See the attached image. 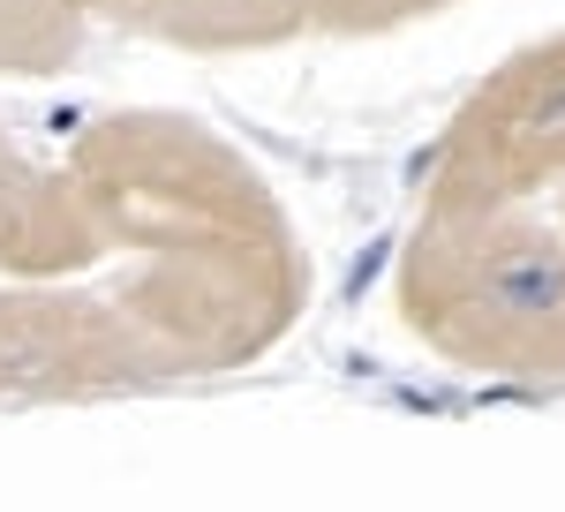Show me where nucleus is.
I'll return each mask as SVG.
<instances>
[{
  "mask_svg": "<svg viewBox=\"0 0 565 512\" xmlns=\"http://www.w3.org/2000/svg\"><path fill=\"white\" fill-rule=\"evenodd\" d=\"M68 189L106 256H136L114 287L181 377L264 362L309 309V256L287 204L226 136L189 114L121 106L76 128Z\"/></svg>",
  "mask_w": 565,
  "mask_h": 512,
  "instance_id": "f257e3e1",
  "label": "nucleus"
},
{
  "mask_svg": "<svg viewBox=\"0 0 565 512\" xmlns=\"http://www.w3.org/2000/svg\"><path fill=\"white\" fill-rule=\"evenodd\" d=\"M392 309L437 362L505 384H565V234L513 212H423Z\"/></svg>",
  "mask_w": 565,
  "mask_h": 512,
  "instance_id": "f03ea898",
  "label": "nucleus"
},
{
  "mask_svg": "<svg viewBox=\"0 0 565 512\" xmlns=\"http://www.w3.org/2000/svg\"><path fill=\"white\" fill-rule=\"evenodd\" d=\"M565 181V31L498 61L445 121L423 212H513Z\"/></svg>",
  "mask_w": 565,
  "mask_h": 512,
  "instance_id": "7ed1b4c3",
  "label": "nucleus"
},
{
  "mask_svg": "<svg viewBox=\"0 0 565 512\" xmlns=\"http://www.w3.org/2000/svg\"><path fill=\"white\" fill-rule=\"evenodd\" d=\"M174 377V354L114 295H84L61 279L0 287V399H106Z\"/></svg>",
  "mask_w": 565,
  "mask_h": 512,
  "instance_id": "20e7f679",
  "label": "nucleus"
},
{
  "mask_svg": "<svg viewBox=\"0 0 565 512\" xmlns=\"http://www.w3.org/2000/svg\"><path fill=\"white\" fill-rule=\"evenodd\" d=\"M106 242L90 226L68 173L31 159L0 121V279H68L98 264Z\"/></svg>",
  "mask_w": 565,
  "mask_h": 512,
  "instance_id": "39448f33",
  "label": "nucleus"
},
{
  "mask_svg": "<svg viewBox=\"0 0 565 512\" xmlns=\"http://www.w3.org/2000/svg\"><path fill=\"white\" fill-rule=\"evenodd\" d=\"M121 31H143L181 53H257L317 31V0H129Z\"/></svg>",
  "mask_w": 565,
  "mask_h": 512,
  "instance_id": "423d86ee",
  "label": "nucleus"
},
{
  "mask_svg": "<svg viewBox=\"0 0 565 512\" xmlns=\"http://www.w3.org/2000/svg\"><path fill=\"white\" fill-rule=\"evenodd\" d=\"M76 0H0V76H61L84 45Z\"/></svg>",
  "mask_w": 565,
  "mask_h": 512,
  "instance_id": "0eeeda50",
  "label": "nucleus"
},
{
  "mask_svg": "<svg viewBox=\"0 0 565 512\" xmlns=\"http://www.w3.org/2000/svg\"><path fill=\"white\" fill-rule=\"evenodd\" d=\"M452 0H317V31H399L415 15H445Z\"/></svg>",
  "mask_w": 565,
  "mask_h": 512,
  "instance_id": "6e6552de",
  "label": "nucleus"
}]
</instances>
